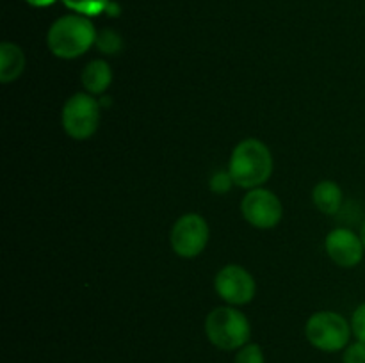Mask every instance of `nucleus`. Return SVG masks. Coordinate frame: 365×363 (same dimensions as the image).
<instances>
[{
  "instance_id": "obj_1",
  "label": "nucleus",
  "mask_w": 365,
  "mask_h": 363,
  "mask_svg": "<svg viewBox=\"0 0 365 363\" xmlns=\"http://www.w3.org/2000/svg\"><path fill=\"white\" fill-rule=\"evenodd\" d=\"M228 173L237 187H262L273 174V153L260 139H242L232 152Z\"/></svg>"
},
{
  "instance_id": "obj_2",
  "label": "nucleus",
  "mask_w": 365,
  "mask_h": 363,
  "mask_svg": "<svg viewBox=\"0 0 365 363\" xmlns=\"http://www.w3.org/2000/svg\"><path fill=\"white\" fill-rule=\"evenodd\" d=\"M96 28L84 14H64L48 28L46 43L50 52L59 59H77L96 43Z\"/></svg>"
},
{
  "instance_id": "obj_3",
  "label": "nucleus",
  "mask_w": 365,
  "mask_h": 363,
  "mask_svg": "<svg viewBox=\"0 0 365 363\" xmlns=\"http://www.w3.org/2000/svg\"><path fill=\"white\" fill-rule=\"evenodd\" d=\"M205 335L210 344L221 351H239L250 344L252 324L237 306H217L207 315Z\"/></svg>"
},
{
  "instance_id": "obj_4",
  "label": "nucleus",
  "mask_w": 365,
  "mask_h": 363,
  "mask_svg": "<svg viewBox=\"0 0 365 363\" xmlns=\"http://www.w3.org/2000/svg\"><path fill=\"white\" fill-rule=\"evenodd\" d=\"M351 335V322L341 313L330 310L312 313L305 324V337L309 344L323 352L344 351L349 345Z\"/></svg>"
},
{
  "instance_id": "obj_5",
  "label": "nucleus",
  "mask_w": 365,
  "mask_h": 363,
  "mask_svg": "<svg viewBox=\"0 0 365 363\" xmlns=\"http://www.w3.org/2000/svg\"><path fill=\"white\" fill-rule=\"evenodd\" d=\"M100 105L98 100L89 93H75L66 100L61 112L63 128L75 141H86L93 137L100 125Z\"/></svg>"
},
{
  "instance_id": "obj_6",
  "label": "nucleus",
  "mask_w": 365,
  "mask_h": 363,
  "mask_svg": "<svg viewBox=\"0 0 365 363\" xmlns=\"http://www.w3.org/2000/svg\"><path fill=\"white\" fill-rule=\"evenodd\" d=\"M210 228L205 217L189 212L175 221L170 233L171 249L180 258H196L209 244Z\"/></svg>"
},
{
  "instance_id": "obj_7",
  "label": "nucleus",
  "mask_w": 365,
  "mask_h": 363,
  "mask_svg": "<svg viewBox=\"0 0 365 363\" xmlns=\"http://www.w3.org/2000/svg\"><path fill=\"white\" fill-rule=\"evenodd\" d=\"M242 217L259 230H271L284 217V205L273 191L264 187L250 189L241 201Z\"/></svg>"
},
{
  "instance_id": "obj_8",
  "label": "nucleus",
  "mask_w": 365,
  "mask_h": 363,
  "mask_svg": "<svg viewBox=\"0 0 365 363\" xmlns=\"http://www.w3.org/2000/svg\"><path fill=\"white\" fill-rule=\"evenodd\" d=\"M217 295L230 306H242L253 301L257 292L255 278L237 263H228L217 270L214 278Z\"/></svg>"
},
{
  "instance_id": "obj_9",
  "label": "nucleus",
  "mask_w": 365,
  "mask_h": 363,
  "mask_svg": "<svg viewBox=\"0 0 365 363\" xmlns=\"http://www.w3.org/2000/svg\"><path fill=\"white\" fill-rule=\"evenodd\" d=\"M324 248H327L328 256L339 267H346V269L359 265L365 255L362 237L356 235L353 230H349V228H335V230H331L327 235Z\"/></svg>"
},
{
  "instance_id": "obj_10",
  "label": "nucleus",
  "mask_w": 365,
  "mask_h": 363,
  "mask_svg": "<svg viewBox=\"0 0 365 363\" xmlns=\"http://www.w3.org/2000/svg\"><path fill=\"white\" fill-rule=\"evenodd\" d=\"M81 80L86 93L93 96L103 95L109 89L110 82H113V68H110L107 60L93 59L91 63L86 64L84 71L81 75Z\"/></svg>"
},
{
  "instance_id": "obj_11",
  "label": "nucleus",
  "mask_w": 365,
  "mask_h": 363,
  "mask_svg": "<svg viewBox=\"0 0 365 363\" xmlns=\"http://www.w3.org/2000/svg\"><path fill=\"white\" fill-rule=\"evenodd\" d=\"M25 53L18 45L11 41H4L0 45V82L9 84L16 80L25 70Z\"/></svg>"
},
{
  "instance_id": "obj_12",
  "label": "nucleus",
  "mask_w": 365,
  "mask_h": 363,
  "mask_svg": "<svg viewBox=\"0 0 365 363\" xmlns=\"http://www.w3.org/2000/svg\"><path fill=\"white\" fill-rule=\"evenodd\" d=\"M342 189L337 182L334 180H321L312 191V201L327 216H334L342 206Z\"/></svg>"
},
{
  "instance_id": "obj_13",
  "label": "nucleus",
  "mask_w": 365,
  "mask_h": 363,
  "mask_svg": "<svg viewBox=\"0 0 365 363\" xmlns=\"http://www.w3.org/2000/svg\"><path fill=\"white\" fill-rule=\"evenodd\" d=\"M63 4L68 9L88 18L98 16L109 7V0H63Z\"/></svg>"
},
{
  "instance_id": "obj_14",
  "label": "nucleus",
  "mask_w": 365,
  "mask_h": 363,
  "mask_svg": "<svg viewBox=\"0 0 365 363\" xmlns=\"http://www.w3.org/2000/svg\"><path fill=\"white\" fill-rule=\"evenodd\" d=\"M234 363H266V356H264L262 347L259 344H246L241 347L235 354Z\"/></svg>"
},
{
  "instance_id": "obj_15",
  "label": "nucleus",
  "mask_w": 365,
  "mask_h": 363,
  "mask_svg": "<svg viewBox=\"0 0 365 363\" xmlns=\"http://www.w3.org/2000/svg\"><path fill=\"white\" fill-rule=\"evenodd\" d=\"M96 45H98V48L102 50V52L113 56V53L120 52L121 38L114 31H109V28H106V31L100 32L98 38H96Z\"/></svg>"
},
{
  "instance_id": "obj_16",
  "label": "nucleus",
  "mask_w": 365,
  "mask_h": 363,
  "mask_svg": "<svg viewBox=\"0 0 365 363\" xmlns=\"http://www.w3.org/2000/svg\"><path fill=\"white\" fill-rule=\"evenodd\" d=\"M342 363H365V344L356 340L342 351Z\"/></svg>"
},
{
  "instance_id": "obj_17",
  "label": "nucleus",
  "mask_w": 365,
  "mask_h": 363,
  "mask_svg": "<svg viewBox=\"0 0 365 363\" xmlns=\"http://www.w3.org/2000/svg\"><path fill=\"white\" fill-rule=\"evenodd\" d=\"M349 322H351V330L356 340L364 342L365 344V302H362L360 306H356V310L353 312L351 320H349Z\"/></svg>"
},
{
  "instance_id": "obj_18",
  "label": "nucleus",
  "mask_w": 365,
  "mask_h": 363,
  "mask_svg": "<svg viewBox=\"0 0 365 363\" xmlns=\"http://www.w3.org/2000/svg\"><path fill=\"white\" fill-rule=\"evenodd\" d=\"M232 185H235V184H234V180H232V177L228 171H217V173H214V177L210 178V191L217 192V194H223V192H227Z\"/></svg>"
},
{
  "instance_id": "obj_19",
  "label": "nucleus",
  "mask_w": 365,
  "mask_h": 363,
  "mask_svg": "<svg viewBox=\"0 0 365 363\" xmlns=\"http://www.w3.org/2000/svg\"><path fill=\"white\" fill-rule=\"evenodd\" d=\"M27 4H31V6L34 7H48L52 6V4H56V0H25Z\"/></svg>"
},
{
  "instance_id": "obj_20",
  "label": "nucleus",
  "mask_w": 365,
  "mask_h": 363,
  "mask_svg": "<svg viewBox=\"0 0 365 363\" xmlns=\"http://www.w3.org/2000/svg\"><path fill=\"white\" fill-rule=\"evenodd\" d=\"M360 237H362L364 248H365V221H364V223H362V228H360Z\"/></svg>"
}]
</instances>
